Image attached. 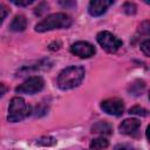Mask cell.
<instances>
[{
    "mask_svg": "<svg viewBox=\"0 0 150 150\" xmlns=\"http://www.w3.org/2000/svg\"><path fill=\"white\" fill-rule=\"evenodd\" d=\"M8 13H9V9L5 5H0V25L4 22V20L8 15Z\"/></svg>",
    "mask_w": 150,
    "mask_h": 150,
    "instance_id": "ac0fdd59",
    "label": "cell"
},
{
    "mask_svg": "<svg viewBox=\"0 0 150 150\" xmlns=\"http://www.w3.org/2000/svg\"><path fill=\"white\" fill-rule=\"evenodd\" d=\"M84 79V68L82 66H69L57 76V87L62 90H69L79 87Z\"/></svg>",
    "mask_w": 150,
    "mask_h": 150,
    "instance_id": "6da1fadb",
    "label": "cell"
},
{
    "mask_svg": "<svg viewBox=\"0 0 150 150\" xmlns=\"http://www.w3.org/2000/svg\"><path fill=\"white\" fill-rule=\"evenodd\" d=\"M96 40H97L98 45L105 52H108V53H115V52H117L122 47V45H123V42H122L121 39H118L112 33L107 32V30L100 32L97 34V36H96Z\"/></svg>",
    "mask_w": 150,
    "mask_h": 150,
    "instance_id": "277c9868",
    "label": "cell"
},
{
    "mask_svg": "<svg viewBox=\"0 0 150 150\" xmlns=\"http://www.w3.org/2000/svg\"><path fill=\"white\" fill-rule=\"evenodd\" d=\"M27 27V19L25 15H16L12 23H11V30L13 32H23Z\"/></svg>",
    "mask_w": 150,
    "mask_h": 150,
    "instance_id": "8fae6325",
    "label": "cell"
},
{
    "mask_svg": "<svg viewBox=\"0 0 150 150\" xmlns=\"http://www.w3.org/2000/svg\"><path fill=\"white\" fill-rule=\"evenodd\" d=\"M141 127V122L137 118H125L120 125L118 130L123 135H135Z\"/></svg>",
    "mask_w": 150,
    "mask_h": 150,
    "instance_id": "9c48e42d",
    "label": "cell"
},
{
    "mask_svg": "<svg viewBox=\"0 0 150 150\" xmlns=\"http://www.w3.org/2000/svg\"><path fill=\"white\" fill-rule=\"evenodd\" d=\"M109 145V142L107 138L104 137H97V138H94L91 142H90V149L91 150H103L105 148H108Z\"/></svg>",
    "mask_w": 150,
    "mask_h": 150,
    "instance_id": "4fadbf2b",
    "label": "cell"
},
{
    "mask_svg": "<svg viewBox=\"0 0 150 150\" xmlns=\"http://www.w3.org/2000/svg\"><path fill=\"white\" fill-rule=\"evenodd\" d=\"M30 114H32V108L26 103V101L22 97L15 96L11 100L8 107V116H7L8 122L12 123L20 122L26 117H28Z\"/></svg>",
    "mask_w": 150,
    "mask_h": 150,
    "instance_id": "3957f363",
    "label": "cell"
},
{
    "mask_svg": "<svg viewBox=\"0 0 150 150\" xmlns=\"http://www.w3.org/2000/svg\"><path fill=\"white\" fill-rule=\"evenodd\" d=\"M43 87H45V81L41 76H30L15 88V93L34 95L36 93H40L43 89Z\"/></svg>",
    "mask_w": 150,
    "mask_h": 150,
    "instance_id": "5b68a950",
    "label": "cell"
},
{
    "mask_svg": "<svg viewBox=\"0 0 150 150\" xmlns=\"http://www.w3.org/2000/svg\"><path fill=\"white\" fill-rule=\"evenodd\" d=\"M129 114L130 115H138V116H146L148 115V110L142 108V107H139V105H135V107L130 108Z\"/></svg>",
    "mask_w": 150,
    "mask_h": 150,
    "instance_id": "9a60e30c",
    "label": "cell"
},
{
    "mask_svg": "<svg viewBox=\"0 0 150 150\" xmlns=\"http://www.w3.org/2000/svg\"><path fill=\"white\" fill-rule=\"evenodd\" d=\"M101 109L111 116H121L124 112V103L117 97L107 98L101 102Z\"/></svg>",
    "mask_w": 150,
    "mask_h": 150,
    "instance_id": "8992f818",
    "label": "cell"
},
{
    "mask_svg": "<svg viewBox=\"0 0 150 150\" xmlns=\"http://www.w3.org/2000/svg\"><path fill=\"white\" fill-rule=\"evenodd\" d=\"M73 23L71 18L66 13H54L45 18L42 21L36 23L35 30L39 33L54 30V29H61V28H68Z\"/></svg>",
    "mask_w": 150,
    "mask_h": 150,
    "instance_id": "7a4b0ae2",
    "label": "cell"
},
{
    "mask_svg": "<svg viewBox=\"0 0 150 150\" xmlns=\"http://www.w3.org/2000/svg\"><path fill=\"white\" fill-rule=\"evenodd\" d=\"M144 89H145V82L143 80H136V81H134L129 86L128 91L130 93V95L139 96V95H142V93L144 91Z\"/></svg>",
    "mask_w": 150,
    "mask_h": 150,
    "instance_id": "7c38bea8",
    "label": "cell"
},
{
    "mask_svg": "<svg viewBox=\"0 0 150 150\" xmlns=\"http://www.w3.org/2000/svg\"><path fill=\"white\" fill-rule=\"evenodd\" d=\"M123 11H124V13L125 14H128V15H134L135 13H136V11H137V7H136V5L135 4H132V2H125L124 5H123Z\"/></svg>",
    "mask_w": 150,
    "mask_h": 150,
    "instance_id": "2e32d148",
    "label": "cell"
},
{
    "mask_svg": "<svg viewBox=\"0 0 150 150\" xmlns=\"http://www.w3.org/2000/svg\"><path fill=\"white\" fill-rule=\"evenodd\" d=\"M7 87L4 84V83H0V96H2V95H5L6 93H7Z\"/></svg>",
    "mask_w": 150,
    "mask_h": 150,
    "instance_id": "d4e9b609",
    "label": "cell"
},
{
    "mask_svg": "<svg viewBox=\"0 0 150 150\" xmlns=\"http://www.w3.org/2000/svg\"><path fill=\"white\" fill-rule=\"evenodd\" d=\"M141 50L144 53L145 56H150V41L148 39L141 43Z\"/></svg>",
    "mask_w": 150,
    "mask_h": 150,
    "instance_id": "e0dca14e",
    "label": "cell"
},
{
    "mask_svg": "<svg viewBox=\"0 0 150 150\" xmlns=\"http://www.w3.org/2000/svg\"><path fill=\"white\" fill-rule=\"evenodd\" d=\"M114 150H134L130 145H127V144H118L115 146Z\"/></svg>",
    "mask_w": 150,
    "mask_h": 150,
    "instance_id": "7402d4cb",
    "label": "cell"
},
{
    "mask_svg": "<svg viewBox=\"0 0 150 150\" xmlns=\"http://www.w3.org/2000/svg\"><path fill=\"white\" fill-rule=\"evenodd\" d=\"M112 4L114 1L111 0H93L89 2L88 13L91 16H101L107 12L108 7L111 6Z\"/></svg>",
    "mask_w": 150,
    "mask_h": 150,
    "instance_id": "ba28073f",
    "label": "cell"
},
{
    "mask_svg": "<svg viewBox=\"0 0 150 150\" xmlns=\"http://www.w3.org/2000/svg\"><path fill=\"white\" fill-rule=\"evenodd\" d=\"M57 143L56 138L52 137V136H42L36 141V144L40 146H53Z\"/></svg>",
    "mask_w": 150,
    "mask_h": 150,
    "instance_id": "5bb4252c",
    "label": "cell"
},
{
    "mask_svg": "<svg viewBox=\"0 0 150 150\" xmlns=\"http://www.w3.org/2000/svg\"><path fill=\"white\" fill-rule=\"evenodd\" d=\"M60 47H61V42L60 41L53 42V43L49 45V49H52V50H57V49H60Z\"/></svg>",
    "mask_w": 150,
    "mask_h": 150,
    "instance_id": "603a6c76",
    "label": "cell"
},
{
    "mask_svg": "<svg viewBox=\"0 0 150 150\" xmlns=\"http://www.w3.org/2000/svg\"><path fill=\"white\" fill-rule=\"evenodd\" d=\"M91 132L100 135H110L112 132V125L109 122L100 121L91 127Z\"/></svg>",
    "mask_w": 150,
    "mask_h": 150,
    "instance_id": "30bf717a",
    "label": "cell"
},
{
    "mask_svg": "<svg viewBox=\"0 0 150 150\" xmlns=\"http://www.w3.org/2000/svg\"><path fill=\"white\" fill-rule=\"evenodd\" d=\"M33 2H34L33 0H26V1H13V4H14V5H16V6H28V5L33 4Z\"/></svg>",
    "mask_w": 150,
    "mask_h": 150,
    "instance_id": "44dd1931",
    "label": "cell"
},
{
    "mask_svg": "<svg viewBox=\"0 0 150 150\" xmlns=\"http://www.w3.org/2000/svg\"><path fill=\"white\" fill-rule=\"evenodd\" d=\"M48 8V5L46 2H41L36 8H35V14L36 15H41L43 12H46V9ZM48 11V9H47Z\"/></svg>",
    "mask_w": 150,
    "mask_h": 150,
    "instance_id": "d6986e66",
    "label": "cell"
},
{
    "mask_svg": "<svg viewBox=\"0 0 150 150\" xmlns=\"http://www.w3.org/2000/svg\"><path fill=\"white\" fill-rule=\"evenodd\" d=\"M70 52L81 59H88V57H91L96 53V49L89 42L77 41L70 46Z\"/></svg>",
    "mask_w": 150,
    "mask_h": 150,
    "instance_id": "52a82bcc",
    "label": "cell"
},
{
    "mask_svg": "<svg viewBox=\"0 0 150 150\" xmlns=\"http://www.w3.org/2000/svg\"><path fill=\"white\" fill-rule=\"evenodd\" d=\"M149 28H150V25H149V21H144L141 23L139 26V32L143 33V34H149Z\"/></svg>",
    "mask_w": 150,
    "mask_h": 150,
    "instance_id": "ffe728a7",
    "label": "cell"
},
{
    "mask_svg": "<svg viewBox=\"0 0 150 150\" xmlns=\"http://www.w3.org/2000/svg\"><path fill=\"white\" fill-rule=\"evenodd\" d=\"M60 5L61 6H63V7H69V6H73V7H75L76 6V2H74V1H60Z\"/></svg>",
    "mask_w": 150,
    "mask_h": 150,
    "instance_id": "cb8c5ba5",
    "label": "cell"
}]
</instances>
